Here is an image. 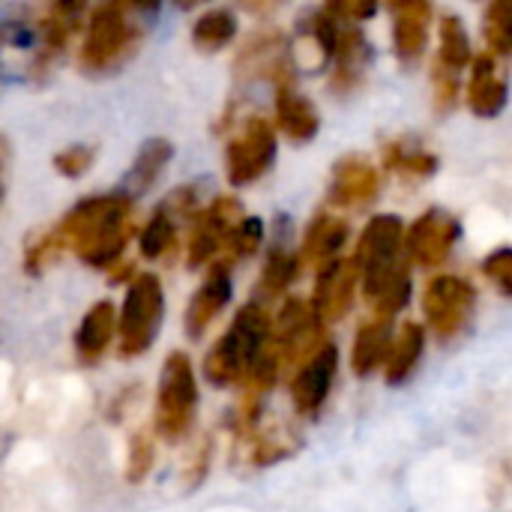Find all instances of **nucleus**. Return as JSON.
<instances>
[{
  "mask_svg": "<svg viewBox=\"0 0 512 512\" xmlns=\"http://www.w3.org/2000/svg\"><path fill=\"white\" fill-rule=\"evenodd\" d=\"M135 231L132 198L111 192L75 204L57 225L60 240L90 267H111Z\"/></svg>",
  "mask_w": 512,
  "mask_h": 512,
  "instance_id": "f257e3e1",
  "label": "nucleus"
},
{
  "mask_svg": "<svg viewBox=\"0 0 512 512\" xmlns=\"http://www.w3.org/2000/svg\"><path fill=\"white\" fill-rule=\"evenodd\" d=\"M267 339H270V312L258 303H246L234 315L228 333L210 348L204 360V378L216 387L243 381L252 363L258 360V354L264 351Z\"/></svg>",
  "mask_w": 512,
  "mask_h": 512,
  "instance_id": "f03ea898",
  "label": "nucleus"
},
{
  "mask_svg": "<svg viewBox=\"0 0 512 512\" xmlns=\"http://www.w3.org/2000/svg\"><path fill=\"white\" fill-rule=\"evenodd\" d=\"M132 12L135 6L123 3H105L90 12L84 42L78 51V63L84 72H114L135 54L141 42V24L132 18Z\"/></svg>",
  "mask_w": 512,
  "mask_h": 512,
  "instance_id": "7ed1b4c3",
  "label": "nucleus"
},
{
  "mask_svg": "<svg viewBox=\"0 0 512 512\" xmlns=\"http://www.w3.org/2000/svg\"><path fill=\"white\" fill-rule=\"evenodd\" d=\"M402 237H405V225L399 216H390V213L372 216L369 225L363 228L351 261L357 267V276L363 282V294L369 303H375L381 291L393 282V276L405 267L399 261Z\"/></svg>",
  "mask_w": 512,
  "mask_h": 512,
  "instance_id": "20e7f679",
  "label": "nucleus"
},
{
  "mask_svg": "<svg viewBox=\"0 0 512 512\" xmlns=\"http://www.w3.org/2000/svg\"><path fill=\"white\" fill-rule=\"evenodd\" d=\"M165 315V294H162V282L153 273H138L123 297L120 315H117V339H120V357L132 360L138 354H144L159 333Z\"/></svg>",
  "mask_w": 512,
  "mask_h": 512,
  "instance_id": "39448f33",
  "label": "nucleus"
},
{
  "mask_svg": "<svg viewBox=\"0 0 512 512\" xmlns=\"http://www.w3.org/2000/svg\"><path fill=\"white\" fill-rule=\"evenodd\" d=\"M198 408V378L192 369V360L183 351H171L165 357L162 375H159V396H156V432L162 441L174 444L180 441Z\"/></svg>",
  "mask_w": 512,
  "mask_h": 512,
  "instance_id": "423d86ee",
  "label": "nucleus"
},
{
  "mask_svg": "<svg viewBox=\"0 0 512 512\" xmlns=\"http://www.w3.org/2000/svg\"><path fill=\"white\" fill-rule=\"evenodd\" d=\"M276 162V135L264 117H246L225 147V168L231 186H249Z\"/></svg>",
  "mask_w": 512,
  "mask_h": 512,
  "instance_id": "0eeeda50",
  "label": "nucleus"
},
{
  "mask_svg": "<svg viewBox=\"0 0 512 512\" xmlns=\"http://www.w3.org/2000/svg\"><path fill=\"white\" fill-rule=\"evenodd\" d=\"M324 336V324L315 318L309 300L291 297L282 303L276 318H270V342L285 366H300L306 357H312L321 345H327Z\"/></svg>",
  "mask_w": 512,
  "mask_h": 512,
  "instance_id": "6e6552de",
  "label": "nucleus"
},
{
  "mask_svg": "<svg viewBox=\"0 0 512 512\" xmlns=\"http://www.w3.org/2000/svg\"><path fill=\"white\" fill-rule=\"evenodd\" d=\"M474 303H477L474 285L453 273L432 279L423 294L426 321L435 330V336H441V339H453L465 330V324L471 321Z\"/></svg>",
  "mask_w": 512,
  "mask_h": 512,
  "instance_id": "1a4fd4ad",
  "label": "nucleus"
},
{
  "mask_svg": "<svg viewBox=\"0 0 512 512\" xmlns=\"http://www.w3.org/2000/svg\"><path fill=\"white\" fill-rule=\"evenodd\" d=\"M462 234V225L447 210H426L402 237V249L411 264L417 267H438L450 258L456 240Z\"/></svg>",
  "mask_w": 512,
  "mask_h": 512,
  "instance_id": "9d476101",
  "label": "nucleus"
},
{
  "mask_svg": "<svg viewBox=\"0 0 512 512\" xmlns=\"http://www.w3.org/2000/svg\"><path fill=\"white\" fill-rule=\"evenodd\" d=\"M339 369V348L333 342L321 345L312 357H306L291 378V402L300 417H318Z\"/></svg>",
  "mask_w": 512,
  "mask_h": 512,
  "instance_id": "9b49d317",
  "label": "nucleus"
},
{
  "mask_svg": "<svg viewBox=\"0 0 512 512\" xmlns=\"http://www.w3.org/2000/svg\"><path fill=\"white\" fill-rule=\"evenodd\" d=\"M243 207L237 198L222 195L204 213H195V225L189 231V267H201L222 252L228 231L243 219Z\"/></svg>",
  "mask_w": 512,
  "mask_h": 512,
  "instance_id": "f8f14e48",
  "label": "nucleus"
},
{
  "mask_svg": "<svg viewBox=\"0 0 512 512\" xmlns=\"http://www.w3.org/2000/svg\"><path fill=\"white\" fill-rule=\"evenodd\" d=\"M378 189H381L378 168L366 156L348 153L333 165L327 201L339 210H366L378 198Z\"/></svg>",
  "mask_w": 512,
  "mask_h": 512,
  "instance_id": "ddd939ff",
  "label": "nucleus"
},
{
  "mask_svg": "<svg viewBox=\"0 0 512 512\" xmlns=\"http://www.w3.org/2000/svg\"><path fill=\"white\" fill-rule=\"evenodd\" d=\"M357 285H360V276H357V267L354 261H345V258H336L330 264H324L318 270V279H315V294H312V312L321 324H330V321H339L351 312L354 306V294H357Z\"/></svg>",
  "mask_w": 512,
  "mask_h": 512,
  "instance_id": "4468645a",
  "label": "nucleus"
},
{
  "mask_svg": "<svg viewBox=\"0 0 512 512\" xmlns=\"http://www.w3.org/2000/svg\"><path fill=\"white\" fill-rule=\"evenodd\" d=\"M231 300V261L219 258L210 264L201 288L192 294L186 306V333L189 339H201V333L222 315V309Z\"/></svg>",
  "mask_w": 512,
  "mask_h": 512,
  "instance_id": "2eb2a0df",
  "label": "nucleus"
},
{
  "mask_svg": "<svg viewBox=\"0 0 512 512\" xmlns=\"http://www.w3.org/2000/svg\"><path fill=\"white\" fill-rule=\"evenodd\" d=\"M369 39L357 24H339L336 48H333V90L336 93H351L363 84L366 69H369Z\"/></svg>",
  "mask_w": 512,
  "mask_h": 512,
  "instance_id": "dca6fc26",
  "label": "nucleus"
},
{
  "mask_svg": "<svg viewBox=\"0 0 512 512\" xmlns=\"http://www.w3.org/2000/svg\"><path fill=\"white\" fill-rule=\"evenodd\" d=\"M507 105V78L492 54H477L468 78V108L477 117H498Z\"/></svg>",
  "mask_w": 512,
  "mask_h": 512,
  "instance_id": "f3484780",
  "label": "nucleus"
},
{
  "mask_svg": "<svg viewBox=\"0 0 512 512\" xmlns=\"http://www.w3.org/2000/svg\"><path fill=\"white\" fill-rule=\"evenodd\" d=\"M393 15V42L396 54L411 63L426 51L429 42V24H432V6L423 0H405L390 6Z\"/></svg>",
  "mask_w": 512,
  "mask_h": 512,
  "instance_id": "a211bd4d",
  "label": "nucleus"
},
{
  "mask_svg": "<svg viewBox=\"0 0 512 512\" xmlns=\"http://www.w3.org/2000/svg\"><path fill=\"white\" fill-rule=\"evenodd\" d=\"M351 228L342 216H333V213H318L312 219V225L306 228V237H303V249L297 255L300 267H315L321 270L324 264L336 261L339 249L345 246Z\"/></svg>",
  "mask_w": 512,
  "mask_h": 512,
  "instance_id": "6ab92c4d",
  "label": "nucleus"
},
{
  "mask_svg": "<svg viewBox=\"0 0 512 512\" xmlns=\"http://www.w3.org/2000/svg\"><path fill=\"white\" fill-rule=\"evenodd\" d=\"M276 123L291 141H312L321 129V114L309 96L282 81L276 87Z\"/></svg>",
  "mask_w": 512,
  "mask_h": 512,
  "instance_id": "aec40b11",
  "label": "nucleus"
},
{
  "mask_svg": "<svg viewBox=\"0 0 512 512\" xmlns=\"http://www.w3.org/2000/svg\"><path fill=\"white\" fill-rule=\"evenodd\" d=\"M117 333V309L108 300H99L90 306V312L84 315V321L75 330V354L84 363H93L105 354L108 342Z\"/></svg>",
  "mask_w": 512,
  "mask_h": 512,
  "instance_id": "412c9836",
  "label": "nucleus"
},
{
  "mask_svg": "<svg viewBox=\"0 0 512 512\" xmlns=\"http://www.w3.org/2000/svg\"><path fill=\"white\" fill-rule=\"evenodd\" d=\"M393 342V318H372L357 330L354 351H351V369L360 378H369L378 366H384L387 351Z\"/></svg>",
  "mask_w": 512,
  "mask_h": 512,
  "instance_id": "4be33fe9",
  "label": "nucleus"
},
{
  "mask_svg": "<svg viewBox=\"0 0 512 512\" xmlns=\"http://www.w3.org/2000/svg\"><path fill=\"white\" fill-rule=\"evenodd\" d=\"M243 72H252V75H267V78H276L279 84L288 81V57H285V39L282 33H258L252 42H246L243 54H240V63H237Z\"/></svg>",
  "mask_w": 512,
  "mask_h": 512,
  "instance_id": "5701e85b",
  "label": "nucleus"
},
{
  "mask_svg": "<svg viewBox=\"0 0 512 512\" xmlns=\"http://www.w3.org/2000/svg\"><path fill=\"white\" fill-rule=\"evenodd\" d=\"M84 18V6L78 3H51L39 21L42 30V48H39V63H48L51 57L63 54L69 39L78 33Z\"/></svg>",
  "mask_w": 512,
  "mask_h": 512,
  "instance_id": "b1692460",
  "label": "nucleus"
},
{
  "mask_svg": "<svg viewBox=\"0 0 512 512\" xmlns=\"http://www.w3.org/2000/svg\"><path fill=\"white\" fill-rule=\"evenodd\" d=\"M171 156H174L171 141H165V138H150V141H144L141 150H138V156H135V162H132L129 171H126V180H123L120 195H126V198L144 195V192L159 180V174H162V168L171 162Z\"/></svg>",
  "mask_w": 512,
  "mask_h": 512,
  "instance_id": "393cba45",
  "label": "nucleus"
},
{
  "mask_svg": "<svg viewBox=\"0 0 512 512\" xmlns=\"http://www.w3.org/2000/svg\"><path fill=\"white\" fill-rule=\"evenodd\" d=\"M384 165L396 177H402L408 183H420L438 171V156L432 150H426L420 141L396 138V141L384 144Z\"/></svg>",
  "mask_w": 512,
  "mask_h": 512,
  "instance_id": "a878e982",
  "label": "nucleus"
},
{
  "mask_svg": "<svg viewBox=\"0 0 512 512\" xmlns=\"http://www.w3.org/2000/svg\"><path fill=\"white\" fill-rule=\"evenodd\" d=\"M423 348H426V330H423V324H417V321L402 324V330L390 342V351H387V360H384L387 381L390 384H402L417 369V363L423 357Z\"/></svg>",
  "mask_w": 512,
  "mask_h": 512,
  "instance_id": "bb28decb",
  "label": "nucleus"
},
{
  "mask_svg": "<svg viewBox=\"0 0 512 512\" xmlns=\"http://www.w3.org/2000/svg\"><path fill=\"white\" fill-rule=\"evenodd\" d=\"M441 51H438V66L450 69L459 75V69H465L471 63V39L465 24L459 21V15L453 12H441Z\"/></svg>",
  "mask_w": 512,
  "mask_h": 512,
  "instance_id": "cd10ccee",
  "label": "nucleus"
},
{
  "mask_svg": "<svg viewBox=\"0 0 512 512\" xmlns=\"http://www.w3.org/2000/svg\"><path fill=\"white\" fill-rule=\"evenodd\" d=\"M237 33V15L231 9H207L204 15L195 18L192 24V42L201 51H219L228 45Z\"/></svg>",
  "mask_w": 512,
  "mask_h": 512,
  "instance_id": "c85d7f7f",
  "label": "nucleus"
},
{
  "mask_svg": "<svg viewBox=\"0 0 512 512\" xmlns=\"http://www.w3.org/2000/svg\"><path fill=\"white\" fill-rule=\"evenodd\" d=\"M297 276H300V261H297V255H291V252H273L270 261L264 264L261 279H258V300H255V303L264 306V303L282 297L285 288H288Z\"/></svg>",
  "mask_w": 512,
  "mask_h": 512,
  "instance_id": "c756f323",
  "label": "nucleus"
},
{
  "mask_svg": "<svg viewBox=\"0 0 512 512\" xmlns=\"http://www.w3.org/2000/svg\"><path fill=\"white\" fill-rule=\"evenodd\" d=\"M174 240H177V222H174V216L165 207H159L153 213V219L144 225V231L138 237V246H141V255L147 261H156V258L168 255Z\"/></svg>",
  "mask_w": 512,
  "mask_h": 512,
  "instance_id": "7c9ffc66",
  "label": "nucleus"
},
{
  "mask_svg": "<svg viewBox=\"0 0 512 512\" xmlns=\"http://www.w3.org/2000/svg\"><path fill=\"white\" fill-rule=\"evenodd\" d=\"M66 252V243L60 240L57 234V225L54 228H45L39 234H33L24 246V270L27 273H42L45 267L57 264Z\"/></svg>",
  "mask_w": 512,
  "mask_h": 512,
  "instance_id": "2f4dec72",
  "label": "nucleus"
},
{
  "mask_svg": "<svg viewBox=\"0 0 512 512\" xmlns=\"http://www.w3.org/2000/svg\"><path fill=\"white\" fill-rule=\"evenodd\" d=\"M483 36H486V45H489V51H486V54H492L495 60L510 54L512 24H510V6H507V3L495 0V3L486 9V15H483Z\"/></svg>",
  "mask_w": 512,
  "mask_h": 512,
  "instance_id": "473e14b6",
  "label": "nucleus"
},
{
  "mask_svg": "<svg viewBox=\"0 0 512 512\" xmlns=\"http://www.w3.org/2000/svg\"><path fill=\"white\" fill-rule=\"evenodd\" d=\"M261 240H264V222H261L258 216H243V219L228 231L222 249L228 252V261H234V258H249V255L258 252Z\"/></svg>",
  "mask_w": 512,
  "mask_h": 512,
  "instance_id": "72a5a7b5",
  "label": "nucleus"
},
{
  "mask_svg": "<svg viewBox=\"0 0 512 512\" xmlns=\"http://www.w3.org/2000/svg\"><path fill=\"white\" fill-rule=\"evenodd\" d=\"M156 465V450H153V438L147 432H135L129 447H126V483H141Z\"/></svg>",
  "mask_w": 512,
  "mask_h": 512,
  "instance_id": "f704fd0d",
  "label": "nucleus"
},
{
  "mask_svg": "<svg viewBox=\"0 0 512 512\" xmlns=\"http://www.w3.org/2000/svg\"><path fill=\"white\" fill-rule=\"evenodd\" d=\"M93 147H87V144H72V147H66V150H60L57 156H54V168L63 174V177H81V174H87V168L93 165Z\"/></svg>",
  "mask_w": 512,
  "mask_h": 512,
  "instance_id": "c9c22d12",
  "label": "nucleus"
},
{
  "mask_svg": "<svg viewBox=\"0 0 512 512\" xmlns=\"http://www.w3.org/2000/svg\"><path fill=\"white\" fill-rule=\"evenodd\" d=\"M483 273L498 285V291L504 294V297H510L512 294V252L510 246H501V249H495L486 261H483Z\"/></svg>",
  "mask_w": 512,
  "mask_h": 512,
  "instance_id": "e433bc0d",
  "label": "nucleus"
},
{
  "mask_svg": "<svg viewBox=\"0 0 512 512\" xmlns=\"http://www.w3.org/2000/svg\"><path fill=\"white\" fill-rule=\"evenodd\" d=\"M432 84H435V102H438V108L441 111H450L456 105V99H459V75L435 63Z\"/></svg>",
  "mask_w": 512,
  "mask_h": 512,
  "instance_id": "4c0bfd02",
  "label": "nucleus"
},
{
  "mask_svg": "<svg viewBox=\"0 0 512 512\" xmlns=\"http://www.w3.org/2000/svg\"><path fill=\"white\" fill-rule=\"evenodd\" d=\"M324 12L339 24H357V21L372 18L375 6L372 3H330V6H324Z\"/></svg>",
  "mask_w": 512,
  "mask_h": 512,
  "instance_id": "58836bf2",
  "label": "nucleus"
},
{
  "mask_svg": "<svg viewBox=\"0 0 512 512\" xmlns=\"http://www.w3.org/2000/svg\"><path fill=\"white\" fill-rule=\"evenodd\" d=\"M0 171H3V165H0ZM0 204H3V177H0Z\"/></svg>",
  "mask_w": 512,
  "mask_h": 512,
  "instance_id": "ea45409f",
  "label": "nucleus"
}]
</instances>
